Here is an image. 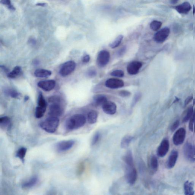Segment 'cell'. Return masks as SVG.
Masks as SVG:
<instances>
[{"mask_svg": "<svg viewBox=\"0 0 195 195\" xmlns=\"http://www.w3.org/2000/svg\"><path fill=\"white\" fill-rule=\"evenodd\" d=\"M127 172L126 174V179L127 182L130 185H133L137 178V172L136 170L133 167H127Z\"/></svg>", "mask_w": 195, "mask_h": 195, "instance_id": "obj_9", "label": "cell"}, {"mask_svg": "<svg viewBox=\"0 0 195 195\" xmlns=\"http://www.w3.org/2000/svg\"><path fill=\"white\" fill-rule=\"evenodd\" d=\"M107 101V98L103 95H96L93 98V104L96 106H102Z\"/></svg>", "mask_w": 195, "mask_h": 195, "instance_id": "obj_19", "label": "cell"}, {"mask_svg": "<svg viewBox=\"0 0 195 195\" xmlns=\"http://www.w3.org/2000/svg\"><path fill=\"white\" fill-rule=\"evenodd\" d=\"M183 152L184 156L188 160L195 161V146L189 143H187L184 146Z\"/></svg>", "mask_w": 195, "mask_h": 195, "instance_id": "obj_7", "label": "cell"}, {"mask_svg": "<svg viewBox=\"0 0 195 195\" xmlns=\"http://www.w3.org/2000/svg\"><path fill=\"white\" fill-rule=\"evenodd\" d=\"M105 86L110 89H118L123 87L124 82L123 80L117 78H110L105 82Z\"/></svg>", "mask_w": 195, "mask_h": 195, "instance_id": "obj_11", "label": "cell"}, {"mask_svg": "<svg viewBox=\"0 0 195 195\" xmlns=\"http://www.w3.org/2000/svg\"><path fill=\"white\" fill-rule=\"evenodd\" d=\"M1 3L2 4L7 6L9 9L11 11H14L15 10V8L11 4L10 0H1Z\"/></svg>", "mask_w": 195, "mask_h": 195, "instance_id": "obj_35", "label": "cell"}, {"mask_svg": "<svg viewBox=\"0 0 195 195\" xmlns=\"http://www.w3.org/2000/svg\"><path fill=\"white\" fill-rule=\"evenodd\" d=\"M101 137V134L100 133L97 132L93 136L92 141V145L94 146L97 143Z\"/></svg>", "mask_w": 195, "mask_h": 195, "instance_id": "obj_38", "label": "cell"}, {"mask_svg": "<svg viewBox=\"0 0 195 195\" xmlns=\"http://www.w3.org/2000/svg\"><path fill=\"white\" fill-rule=\"evenodd\" d=\"M59 123V118L49 116L40 123V126L45 132L53 133L57 131Z\"/></svg>", "mask_w": 195, "mask_h": 195, "instance_id": "obj_2", "label": "cell"}, {"mask_svg": "<svg viewBox=\"0 0 195 195\" xmlns=\"http://www.w3.org/2000/svg\"><path fill=\"white\" fill-rule=\"evenodd\" d=\"M49 101L51 103H59L60 101V98L58 96H54L49 98Z\"/></svg>", "mask_w": 195, "mask_h": 195, "instance_id": "obj_40", "label": "cell"}, {"mask_svg": "<svg viewBox=\"0 0 195 195\" xmlns=\"http://www.w3.org/2000/svg\"><path fill=\"white\" fill-rule=\"evenodd\" d=\"M186 131L184 128H180L175 133L173 136V141L174 145L179 146L184 143L186 138Z\"/></svg>", "mask_w": 195, "mask_h": 195, "instance_id": "obj_6", "label": "cell"}, {"mask_svg": "<svg viewBox=\"0 0 195 195\" xmlns=\"http://www.w3.org/2000/svg\"><path fill=\"white\" fill-rule=\"evenodd\" d=\"M98 114L96 110H92L88 113L87 120L88 123L91 124H94L97 121Z\"/></svg>", "mask_w": 195, "mask_h": 195, "instance_id": "obj_24", "label": "cell"}, {"mask_svg": "<svg viewBox=\"0 0 195 195\" xmlns=\"http://www.w3.org/2000/svg\"><path fill=\"white\" fill-rule=\"evenodd\" d=\"M193 112V107L192 106H190L186 110L184 114H183L182 118V122L183 123H187L190 119L192 116Z\"/></svg>", "mask_w": 195, "mask_h": 195, "instance_id": "obj_25", "label": "cell"}, {"mask_svg": "<svg viewBox=\"0 0 195 195\" xmlns=\"http://www.w3.org/2000/svg\"><path fill=\"white\" fill-rule=\"evenodd\" d=\"M21 71L22 69L20 66H16L14 67V70L11 72L9 73L8 77L10 78H15L20 75Z\"/></svg>", "mask_w": 195, "mask_h": 195, "instance_id": "obj_27", "label": "cell"}, {"mask_svg": "<svg viewBox=\"0 0 195 195\" xmlns=\"http://www.w3.org/2000/svg\"><path fill=\"white\" fill-rule=\"evenodd\" d=\"M194 132L195 133V123L194 126Z\"/></svg>", "mask_w": 195, "mask_h": 195, "instance_id": "obj_54", "label": "cell"}, {"mask_svg": "<svg viewBox=\"0 0 195 195\" xmlns=\"http://www.w3.org/2000/svg\"><path fill=\"white\" fill-rule=\"evenodd\" d=\"M110 75L114 77L121 78L124 76V72L121 70H115L112 71Z\"/></svg>", "mask_w": 195, "mask_h": 195, "instance_id": "obj_34", "label": "cell"}, {"mask_svg": "<svg viewBox=\"0 0 195 195\" xmlns=\"http://www.w3.org/2000/svg\"><path fill=\"white\" fill-rule=\"evenodd\" d=\"M75 141L74 140H64L59 142L56 145V149L58 152H64L71 149L74 146Z\"/></svg>", "mask_w": 195, "mask_h": 195, "instance_id": "obj_8", "label": "cell"}, {"mask_svg": "<svg viewBox=\"0 0 195 195\" xmlns=\"http://www.w3.org/2000/svg\"><path fill=\"white\" fill-rule=\"evenodd\" d=\"M29 98L28 97V96H26L25 97H24V100L25 101H28L29 99Z\"/></svg>", "mask_w": 195, "mask_h": 195, "instance_id": "obj_52", "label": "cell"}, {"mask_svg": "<svg viewBox=\"0 0 195 195\" xmlns=\"http://www.w3.org/2000/svg\"><path fill=\"white\" fill-rule=\"evenodd\" d=\"M195 105V99L193 100V106H194Z\"/></svg>", "mask_w": 195, "mask_h": 195, "instance_id": "obj_53", "label": "cell"}, {"mask_svg": "<svg viewBox=\"0 0 195 195\" xmlns=\"http://www.w3.org/2000/svg\"><path fill=\"white\" fill-rule=\"evenodd\" d=\"M7 94L9 95L10 97L14 98H19L20 97V94L16 91L14 90H9L7 91Z\"/></svg>", "mask_w": 195, "mask_h": 195, "instance_id": "obj_36", "label": "cell"}, {"mask_svg": "<svg viewBox=\"0 0 195 195\" xmlns=\"http://www.w3.org/2000/svg\"><path fill=\"white\" fill-rule=\"evenodd\" d=\"M27 148L24 147L20 148L17 152L16 156L22 161H24V157L27 154Z\"/></svg>", "mask_w": 195, "mask_h": 195, "instance_id": "obj_30", "label": "cell"}, {"mask_svg": "<svg viewBox=\"0 0 195 195\" xmlns=\"http://www.w3.org/2000/svg\"><path fill=\"white\" fill-rule=\"evenodd\" d=\"M170 33V29L165 27L158 31L154 34V40L157 43H162L167 39Z\"/></svg>", "mask_w": 195, "mask_h": 195, "instance_id": "obj_5", "label": "cell"}, {"mask_svg": "<svg viewBox=\"0 0 195 195\" xmlns=\"http://www.w3.org/2000/svg\"><path fill=\"white\" fill-rule=\"evenodd\" d=\"M63 113V109L59 103H52L49 107V115L51 117L59 118Z\"/></svg>", "mask_w": 195, "mask_h": 195, "instance_id": "obj_10", "label": "cell"}, {"mask_svg": "<svg viewBox=\"0 0 195 195\" xmlns=\"http://www.w3.org/2000/svg\"><path fill=\"white\" fill-rule=\"evenodd\" d=\"M192 12H193V15H194L195 14V6L194 5H193L192 6Z\"/></svg>", "mask_w": 195, "mask_h": 195, "instance_id": "obj_51", "label": "cell"}, {"mask_svg": "<svg viewBox=\"0 0 195 195\" xmlns=\"http://www.w3.org/2000/svg\"><path fill=\"white\" fill-rule=\"evenodd\" d=\"M97 72L94 69H90L88 70L86 73V75L88 77L93 78L97 76Z\"/></svg>", "mask_w": 195, "mask_h": 195, "instance_id": "obj_39", "label": "cell"}, {"mask_svg": "<svg viewBox=\"0 0 195 195\" xmlns=\"http://www.w3.org/2000/svg\"><path fill=\"white\" fill-rule=\"evenodd\" d=\"M38 178L37 176H33L22 184V186L24 188H30L36 185L38 182Z\"/></svg>", "mask_w": 195, "mask_h": 195, "instance_id": "obj_21", "label": "cell"}, {"mask_svg": "<svg viewBox=\"0 0 195 195\" xmlns=\"http://www.w3.org/2000/svg\"><path fill=\"white\" fill-rule=\"evenodd\" d=\"M175 100L174 101L173 103H175L179 102V100H180V99H179V98H178V97H175Z\"/></svg>", "mask_w": 195, "mask_h": 195, "instance_id": "obj_50", "label": "cell"}, {"mask_svg": "<svg viewBox=\"0 0 195 195\" xmlns=\"http://www.w3.org/2000/svg\"><path fill=\"white\" fill-rule=\"evenodd\" d=\"M123 35H119L113 41L110 43L109 44V46L113 49L118 47L123 41Z\"/></svg>", "mask_w": 195, "mask_h": 195, "instance_id": "obj_28", "label": "cell"}, {"mask_svg": "<svg viewBox=\"0 0 195 195\" xmlns=\"http://www.w3.org/2000/svg\"><path fill=\"white\" fill-rule=\"evenodd\" d=\"M123 160L127 165V167H133V157L132 152L130 151H128L126 153L123 158Z\"/></svg>", "mask_w": 195, "mask_h": 195, "instance_id": "obj_23", "label": "cell"}, {"mask_svg": "<svg viewBox=\"0 0 195 195\" xmlns=\"http://www.w3.org/2000/svg\"><path fill=\"white\" fill-rule=\"evenodd\" d=\"M84 166L83 163H80L79 164L78 167L77 173L80 175L82 173L83 171H84Z\"/></svg>", "mask_w": 195, "mask_h": 195, "instance_id": "obj_45", "label": "cell"}, {"mask_svg": "<svg viewBox=\"0 0 195 195\" xmlns=\"http://www.w3.org/2000/svg\"><path fill=\"white\" fill-rule=\"evenodd\" d=\"M102 107L104 112L109 115H113L117 111L116 105L112 101H106L102 105Z\"/></svg>", "mask_w": 195, "mask_h": 195, "instance_id": "obj_14", "label": "cell"}, {"mask_svg": "<svg viewBox=\"0 0 195 195\" xmlns=\"http://www.w3.org/2000/svg\"><path fill=\"white\" fill-rule=\"evenodd\" d=\"M119 95L121 97H129V96L131 95V93L130 92L128 91L123 90L120 91Z\"/></svg>", "mask_w": 195, "mask_h": 195, "instance_id": "obj_43", "label": "cell"}, {"mask_svg": "<svg viewBox=\"0 0 195 195\" xmlns=\"http://www.w3.org/2000/svg\"><path fill=\"white\" fill-rule=\"evenodd\" d=\"M110 58V54L108 51L106 50L100 51L97 57V65L101 68L105 67L108 63Z\"/></svg>", "mask_w": 195, "mask_h": 195, "instance_id": "obj_4", "label": "cell"}, {"mask_svg": "<svg viewBox=\"0 0 195 195\" xmlns=\"http://www.w3.org/2000/svg\"><path fill=\"white\" fill-rule=\"evenodd\" d=\"M179 1V0H170V2L172 4H175L177 3Z\"/></svg>", "mask_w": 195, "mask_h": 195, "instance_id": "obj_49", "label": "cell"}, {"mask_svg": "<svg viewBox=\"0 0 195 195\" xmlns=\"http://www.w3.org/2000/svg\"><path fill=\"white\" fill-rule=\"evenodd\" d=\"M170 144L168 140L164 139L161 142L157 150V154L161 157H165L169 149Z\"/></svg>", "mask_w": 195, "mask_h": 195, "instance_id": "obj_12", "label": "cell"}, {"mask_svg": "<svg viewBox=\"0 0 195 195\" xmlns=\"http://www.w3.org/2000/svg\"><path fill=\"white\" fill-rule=\"evenodd\" d=\"M90 59V56L89 55H88V54H86V55L84 56L83 57L82 61L83 63H87L89 62Z\"/></svg>", "mask_w": 195, "mask_h": 195, "instance_id": "obj_47", "label": "cell"}, {"mask_svg": "<svg viewBox=\"0 0 195 195\" xmlns=\"http://www.w3.org/2000/svg\"><path fill=\"white\" fill-rule=\"evenodd\" d=\"M76 67V64L72 61H68L63 63L60 68L59 73L62 77H66L73 72Z\"/></svg>", "mask_w": 195, "mask_h": 195, "instance_id": "obj_3", "label": "cell"}, {"mask_svg": "<svg viewBox=\"0 0 195 195\" xmlns=\"http://www.w3.org/2000/svg\"><path fill=\"white\" fill-rule=\"evenodd\" d=\"M126 50V48L125 47L121 48L120 50L118 51V54L119 57L122 56L123 54L125 53Z\"/></svg>", "mask_w": 195, "mask_h": 195, "instance_id": "obj_44", "label": "cell"}, {"mask_svg": "<svg viewBox=\"0 0 195 195\" xmlns=\"http://www.w3.org/2000/svg\"><path fill=\"white\" fill-rule=\"evenodd\" d=\"M179 156V153L176 150H173L170 153L166 163V167L171 169L175 167Z\"/></svg>", "mask_w": 195, "mask_h": 195, "instance_id": "obj_16", "label": "cell"}, {"mask_svg": "<svg viewBox=\"0 0 195 195\" xmlns=\"http://www.w3.org/2000/svg\"><path fill=\"white\" fill-rule=\"evenodd\" d=\"M194 184L193 182H189V181H187L184 183V194L186 195H193L195 194L194 190Z\"/></svg>", "mask_w": 195, "mask_h": 195, "instance_id": "obj_18", "label": "cell"}, {"mask_svg": "<svg viewBox=\"0 0 195 195\" xmlns=\"http://www.w3.org/2000/svg\"><path fill=\"white\" fill-rule=\"evenodd\" d=\"M141 97V93H136L135 96L134 97L133 100V101L132 102V106H134L135 105L136 103H137L138 101L140 99V98Z\"/></svg>", "mask_w": 195, "mask_h": 195, "instance_id": "obj_42", "label": "cell"}, {"mask_svg": "<svg viewBox=\"0 0 195 195\" xmlns=\"http://www.w3.org/2000/svg\"><path fill=\"white\" fill-rule=\"evenodd\" d=\"M150 164L152 169L154 171H157L158 168V160L155 156H153L151 157V159Z\"/></svg>", "mask_w": 195, "mask_h": 195, "instance_id": "obj_33", "label": "cell"}, {"mask_svg": "<svg viewBox=\"0 0 195 195\" xmlns=\"http://www.w3.org/2000/svg\"><path fill=\"white\" fill-rule=\"evenodd\" d=\"M55 84V81L54 80H48L39 82L37 85L45 91L49 92L54 89Z\"/></svg>", "mask_w": 195, "mask_h": 195, "instance_id": "obj_15", "label": "cell"}, {"mask_svg": "<svg viewBox=\"0 0 195 195\" xmlns=\"http://www.w3.org/2000/svg\"><path fill=\"white\" fill-rule=\"evenodd\" d=\"M162 25V22L154 20L151 23L150 27L152 30L157 31L161 28Z\"/></svg>", "mask_w": 195, "mask_h": 195, "instance_id": "obj_31", "label": "cell"}, {"mask_svg": "<svg viewBox=\"0 0 195 195\" xmlns=\"http://www.w3.org/2000/svg\"><path fill=\"white\" fill-rule=\"evenodd\" d=\"M46 5V4L45 3H37L36 4V6H45Z\"/></svg>", "mask_w": 195, "mask_h": 195, "instance_id": "obj_48", "label": "cell"}, {"mask_svg": "<svg viewBox=\"0 0 195 195\" xmlns=\"http://www.w3.org/2000/svg\"><path fill=\"white\" fill-rule=\"evenodd\" d=\"M179 124H180V123H179V120L175 121L170 127V130L172 132H174L179 127Z\"/></svg>", "mask_w": 195, "mask_h": 195, "instance_id": "obj_41", "label": "cell"}, {"mask_svg": "<svg viewBox=\"0 0 195 195\" xmlns=\"http://www.w3.org/2000/svg\"><path fill=\"white\" fill-rule=\"evenodd\" d=\"M34 75L37 77H47L52 75V72L49 70L39 69L35 71Z\"/></svg>", "mask_w": 195, "mask_h": 195, "instance_id": "obj_22", "label": "cell"}, {"mask_svg": "<svg viewBox=\"0 0 195 195\" xmlns=\"http://www.w3.org/2000/svg\"><path fill=\"white\" fill-rule=\"evenodd\" d=\"M86 122L85 115L82 114H76L70 117L66 121L65 127L69 131H72L82 127Z\"/></svg>", "mask_w": 195, "mask_h": 195, "instance_id": "obj_1", "label": "cell"}, {"mask_svg": "<svg viewBox=\"0 0 195 195\" xmlns=\"http://www.w3.org/2000/svg\"><path fill=\"white\" fill-rule=\"evenodd\" d=\"M175 10L181 14H188L192 9V6L189 2H184L173 7Z\"/></svg>", "mask_w": 195, "mask_h": 195, "instance_id": "obj_17", "label": "cell"}, {"mask_svg": "<svg viewBox=\"0 0 195 195\" xmlns=\"http://www.w3.org/2000/svg\"><path fill=\"white\" fill-rule=\"evenodd\" d=\"M37 103L39 107L47 108V103L42 93H39Z\"/></svg>", "mask_w": 195, "mask_h": 195, "instance_id": "obj_32", "label": "cell"}, {"mask_svg": "<svg viewBox=\"0 0 195 195\" xmlns=\"http://www.w3.org/2000/svg\"><path fill=\"white\" fill-rule=\"evenodd\" d=\"M47 108L39 107L37 106L35 111V116L36 118L40 119L43 117L46 110Z\"/></svg>", "mask_w": 195, "mask_h": 195, "instance_id": "obj_29", "label": "cell"}, {"mask_svg": "<svg viewBox=\"0 0 195 195\" xmlns=\"http://www.w3.org/2000/svg\"><path fill=\"white\" fill-rule=\"evenodd\" d=\"M142 66V63L139 61H134L131 62L127 66V72L131 75H137Z\"/></svg>", "mask_w": 195, "mask_h": 195, "instance_id": "obj_13", "label": "cell"}, {"mask_svg": "<svg viewBox=\"0 0 195 195\" xmlns=\"http://www.w3.org/2000/svg\"><path fill=\"white\" fill-rule=\"evenodd\" d=\"M192 100H193V97L192 96H190L187 97L185 100V101H184V106H186L187 105H188L192 101Z\"/></svg>", "mask_w": 195, "mask_h": 195, "instance_id": "obj_46", "label": "cell"}, {"mask_svg": "<svg viewBox=\"0 0 195 195\" xmlns=\"http://www.w3.org/2000/svg\"><path fill=\"white\" fill-rule=\"evenodd\" d=\"M0 126L1 128L9 130L11 128V120L8 117L4 116L0 118Z\"/></svg>", "mask_w": 195, "mask_h": 195, "instance_id": "obj_20", "label": "cell"}, {"mask_svg": "<svg viewBox=\"0 0 195 195\" xmlns=\"http://www.w3.org/2000/svg\"><path fill=\"white\" fill-rule=\"evenodd\" d=\"M133 137L132 136L127 135L123 137L121 142V146L122 148H125L128 147L131 142L133 140Z\"/></svg>", "mask_w": 195, "mask_h": 195, "instance_id": "obj_26", "label": "cell"}, {"mask_svg": "<svg viewBox=\"0 0 195 195\" xmlns=\"http://www.w3.org/2000/svg\"><path fill=\"white\" fill-rule=\"evenodd\" d=\"M194 123H195V109L194 110H193L192 116L190 119L189 128L191 132L193 131V124Z\"/></svg>", "mask_w": 195, "mask_h": 195, "instance_id": "obj_37", "label": "cell"}]
</instances>
